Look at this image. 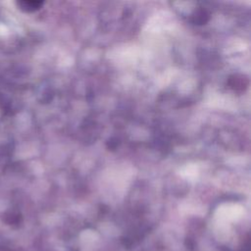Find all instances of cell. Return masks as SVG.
I'll use <instances>...</instances> for the list:
<instances>
[{
    "instance_id": "cell-1",
    "label": "cell",
    "mask_w": 251,
    "mask_h": 251,
    "mask_svg": "<svg viewBox=\"0 0 251 251\" xmlns=\"http://www.w3.org/2000/svg\"><path fill=\"white\" fill-rule=\"evenodd\" d=\"M43 4H44L43 1H38V0H24V1L17 2L19 9L26 13H31L39 10Z\"/></svg>"
},
{
    "instance_id": "cell-3",
    "label": "cell",
    "mask_w": 251,
    "mask_h": 251,
    "mask_svg": "<svg viewBox=\"0 0 251 251\" xmlns=\"http://www.w3.org/2000/svg\"><path fill=\"white\" fill-rule=\"evenodd\" d=\"M209 20V13L204 9H199L192 15V22L197 25H203Z\"/></svg>"
},
{
    "instance_id": "cell-2",
    "label": "cell",
    "mask_w": 251,
    "mask_h": 251,
    "mask_svg": "<svg viewBox=\"0 0 251 251\" xmlns=\"http://www.w3.org/2000/svg\"><path fill=\"white\" fill-rule=\"evenodd\" d=\"M248 83L247 78H244L243 75H234L232 76L229 77L228 80V84L231 88H233L234 90H242L246 87Z\"/></svg>"
}]
</instances>
